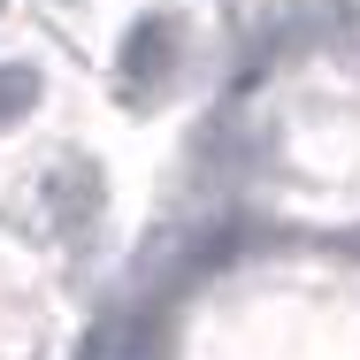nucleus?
I'll use <instances>...</instances> for the list:
<instances>
[{"mask_svg":"<svg viewBox=\"0 0 360 360\" xmlns=\"http://www.w3.org/2000/svg\"><path fill=\"white\" fill-rule=\"evenodd\" d=\"M46 192H54L46 207H54L62 222H77L84 207H100V169H84V161H70V169H54V176H46Z\"/></svg>","mask_w":360,"mask_h":360,"instance_id":"obj_2","label":"nucleus"},{"mask_svg":"<svg viewBox=\"0 0 360 360\" xmlns=\"http://www.w3.org/2000/svg\"><path fill=\"white\" fill-rule=\"evenodd\" d=\"M169 46H176L169 23H139V31L123 39V70H131V77H153V62H169Z\"/></svg>","mask_w":360,"mask_h":360,"instance_id":"obj_4","label":"nucleus"},{"mask_svg":"<svg viewBox=\"0 0 360 360\" xmlns=\"http://www.w3.org/2000/svg\"><path fill=\"white\" fill-rule=\"evenodd\" d=\"M39 100H46V77H39V62H0V123L31 115Z\"/></svg>","mask_w":360,"mask_h":360,"instance_id":"obj_3","label":"nucleus"},{"mask_svg":"<svg viewBox=\"0 0 360 360\" xmlns=\"http://www.w3.org/2000/svg\"><path fill=\"white\" fill-rule=\"evenodd\" d=\"M77 360H161V322L139 314V307H123V314L92 322V338L77 345Z\"/></svg>","mask_w":360,"mask_h":360,"instance_id":"obj_1","label":"nucleus"}]
</instances>
